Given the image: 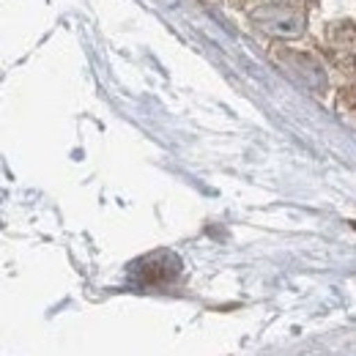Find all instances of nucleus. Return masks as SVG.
<instances>
[{"label":"nucleus","instance_id":"obj_2","mask_svg":"<svg viewBox=\"0 0 356 356\" xmlns=\"http://www.w3.org/2000/svg\"><path fill=\"white\" fill-rule=\"evenodd\" d=\"M323 52L337 66H351L356 60V25L343 19L332 22L323 33Z\"/></svg>","mask_w":356,"mask_h":356},{"label":"nucleus","instance_id":"obj_1","mask_svg":"<svg viewBox=\"0 0 356 356\" xmlns=\"http://www.w3.org/2000/svg\"><path fill=\"white\" fill-rule=\"evenodd\" d=\"M252 22L277 39H296L305 33V8L299 0H264L252 8Z\"/></svg>","mask_w":356,"mask_h":356},{"label":"nucleus","instance_id":"obj_3","mask_svg":"<svg viewBox=\"0 0 356 356\" xmlns=\"http://www.w3.org/2000/svg\"><path fill=\"white\" fill-rule=\"evenodd\" d=\"M274 60H280V66L293 74L296 80H302L305 86H310L315 90L326 88V77L323 69L318 66V60L305 55V52H293V49H274Z\"/></svg>","mask_w":356,"mask_h":356}]
</instances>
